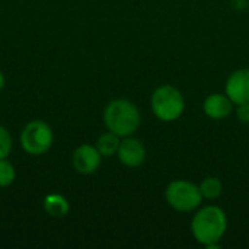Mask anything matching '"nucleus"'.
I'll return each mask as SVG.
<instances>
[{"label":"nucleus","mask_w":249,"mask_h":249,"mask_svg":"<svg viewBox=\"0 0 249 249\" xmlns=\"http://www.w3.org/2000/svg\"><path fill=\"white\" fill-rule=\"evenodd\" d=\"M228 231V216L219 206H204L191 220L194 239L209 249H219V242Z\"/></svg>","instance_id":"obj_1"},{"label":"nucleus","mask_w":249,"mask_h":249,"mask_svg":"<svg viewBox=\"0 0 249 249\" xmlns=\"http://www.w3.org/2000/svg\"><path fill=\"white\" fill-rule=\"evenodd\" d=\"M104 123L108 131L120 136L121 139L133 136L142 123V114L136 104L125 98L111 101L104 109Z\"/></svg>","instance_id":"obj_2"},{"label":"nucleus","mask_w":249,"mask_h":249,"mask_svg":"<svg viewBox=\"0 0 249 249\" xmlns=\"http://www.w3.org/2000/svg\"><path fill=\"white\" fill-rule=\"evenodd\" d=\"M150 108L156 118L165 123H172L184 114L185 99L181 90L175 86L162 85L152 93Z\"/></svg>","instance_id":"obj_3"},{"label":"nucleus","mask_w":249,"mask_h":249,"mask_svg":"<svg viewBox=\"0 0 249 249\" xmlns=\"http://www.w3.org/2000/svg\"><path fill=\"white\" fill-rule=\"evenodd\" d=\"M166 203L179 213H191L201 206L203 196L200 187L187 179H174L165 190Z\"/></svg>","instance_id":"obj_4"},{"label":"nucleus","mask_w":249,"mask_h":249,"mask_svg":"<svg viewBox=\"0 0 249 249\" xmlns=\"http://www.w3.org/2000/svg\"><path fill=\"white\" fill-rule=\"evenodd\" d=\"M20 144L23 150L32 156L44 155L53 144V130L41 120H34L25 125L20 134Z\"/></svg>","instance_id":"obj_5"},{"label":"nucleus","mask_w":249,"mask_h":249,"mask_svg":"<svg viewBox=\"0 0 249 249\" xmlns=\"http://www.w3.org/2000/svg\"><path fill=\"white\" fill-rule=\"evenodd\" d=\"M146 155H147V152H146L143 142L133 136L124 137L121 140L118 152H117L120 162L127 168L142 166L146 160Z\"/></svg>","instance_id":"obj_6"},{"label":"nucleus","mask_w":249,"mask_h":249,"mask_svg":"<svg viewBox=\"0 0 249 249\" xmlns=\"http://www.w3.org/2000/svg\"><path fill=\"white\" fill-rule=\"evenodd\" d=\"M101 160H102V155L98 152L96 146L88 143L76 147L71 158L73 168L76 169V172L82 175H90L96 172L101 166Z\"/></svg>","instance_id":"obj_7"},{"label":"nucleus","mask_w":249,"mask_h":249,"mask_svg":"<svg viewBox=\"0 0 249 249\" xmlns=\"http://www.w3.org/2000/svg\"><path fill=\"white\" fill-rule=\"evenodd\" d=\"M225 93L235 105L249 102V69H238L226 80Z\"/></svg>","instance_id":"obj_8"},{"label":"nucleus","mask_w":249,"mask_h":249,"mask_svg":"<svg viewBox=\"0 0 249 249\" xmlns=\"http://www.w3.org/2000/svg\"><path fill=\"white\" fill-rule=\"evenodd\" d=\"M233 105L226 93H212L204 99L203 111L212 120H223L233 112Z\"/></svg>","instance_id":"obj_9"},{"label":"nucleus","mask_w":249,"mask_h":249,"mask_svg":"<svg viewBox=\"0 0 249 249\" xmlns=\"http://www.w3.org/2000/svg\"><path fill=\"white\" fill-rule=\"evenodd\" d=\"M44 209L51 217H64L70 212V204L60 194H48L44 198Z\"/></svg>","instance_id":"obj_10"},{"label":"nucleus","mask_w":249,"mask_h":249,"mask_svg":"<svg viewBox=\"0 0 249 249\" xmlns=\"http://www.w3.org/2000/svg\"><path fill=\"white\" fill-rule=\"evenodd\" d=\"M120 143H121L120 136L114 134L112 131H107L98 137L95 146H96L98 152L102 155V158H111V156L117 155Z\"/></svg>","instance_id":"obj_11"},{"label":"nucleus","mask_w":249,"mask_h":249,"mask_svg":"<svg viewBox=\"0 0 249 249\" xmlns=\"http://www.w3.org/2000/svg\"><path fill=\"white\" fill-rule=\"evenodd\" d=\"M200 191L203 198L206 200H216L223 193V184L217 177H207L200 182Z\"/></svg>","instance_id":"obj_12"},{"label":"nucleus","mask_w":249,"mask_h":249,"mask_svg":"<svg viewBox=\"0 0 249 249\" xmlns=\"http://www.w3.org/2000/svg\"><path fill=\"white\" fill-rule=\"evenodd\" d=\"M16 178V171L13 168V165L4 158L0 159V187H9L10 184H13Z\"/></svg>","instance_id":"obj_13"},{"label":"nucleus","mask_w":249,"mask_h":249,"mask_svg":"<svg viewBox=\"0 0 249 249\" xmlns=\"http://www.w3.org/2000/svg\"><path fill=\"white\" fill-rule=\"evenodd\" d=\"M10 150H12V137L9 131L3 125H0V159L7 158Z\"/></svg>","instance_id":"obj_14"},{"label":"nucleus","mask_w":249,"mask_h":249,"mask_svg":"<svg viewBox=\"0 0 249 249\" xmlns=\"http://www.w3.org/2000/svg\"><path fill=\"white\" fill-rule=\"evenodd\" d=\"M236 117L242 124H249V102L236 105Z\"/></svg>","instance_id":"obj_15"},{"label":"nucleus","mask_w":249,"mask_h":249,"mask_svg":"<svg viewBox=\"0 0 249 249\" xmlns=\"http://www.w3.org/2000/svg\"><path fill=\"white\" fill-rule=\"evenodd\" d=\"M4 83H6V80H4V74L0 71V90L4 88Z\"/></svg>","instance_id":"obj_16"}]
</instances>
